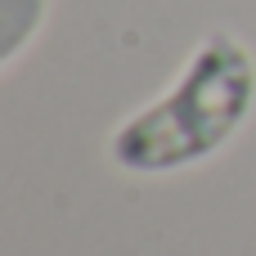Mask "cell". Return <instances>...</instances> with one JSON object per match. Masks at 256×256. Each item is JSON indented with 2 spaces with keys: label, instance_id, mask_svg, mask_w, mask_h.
<instances>
[{
  "label": "cell",
  "instance_id": "obj_1",
  "mask_svg": "<svg viewBox=\"0 0 256 256\" xmlns=\"http://www.w3.org/2000/svg\"><path fill=\"white\" fill-rule=\"evenodd\" d=\"M256 112V54L225 27L207 32L180 76L108 135V162L126 176H176L212 162Z\"/></svg>",
  "mask_w": 256,
  "mask_h": 256
},
{
  "label": "cell",
  "instance_id": "obj_2",
  "mask_svg": "<svg viewBox=\"0 0 256 256\" xmlns=\"http://www.w3.org/2000/svg\"><path fill=\"white\" fill-rule=\"evenodd\" d=\"M45 9H50V0H0V63H4V68H9V63L27 50V40L40 32Z\"/></svg>",
  "mask_w": 256,
  "mask_h": 256
}]
</instances>
